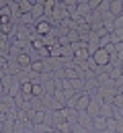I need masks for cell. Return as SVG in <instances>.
<instances>
[{"label":"cell","instance_id":"1","mask_svg":"<svg viewBox=\"0 0 123 133\" xmlns=\"http://www.w3.org/2000/svg\"><path fill=\"white\" fill-rule=\"evenodd\" d=\"M33 29H35V33L39 35V37H45V35H49L53 31V21H49V18L43 17V18H39V21L35 23Z\"/></svg>","mask_w":123,"mask_h":133},{"label":"cell","instance_id":"2","mask_svg":"<svg viewBox=\"0 0 123 133\" xmlns=\"http://www.w3.org/2000/svg\"><path fill=\"white\" fill-rule=\"evenodd\" d=\"M92 59L99 64L101 68H105V66H109L111 64V59H113V55L107 51V47H99V49L94 51V55H92Z\"/></svg>","mask_w":123,"mask_h":133},{"label":"cell","instance_id":"3","mask_svg":"<svg viewBox=\"0 0 123 133\" xmlns=\"http://www.w3.org/2000/svg\"><path fill=\"white\" fill-rule=\"evenodd\" d=\"M17 62H18V66L23 68V72H29V70H31V64H33L29 51H21V53L17 55Z\"/></svg>","mask_w":123,"mask_h":133},{"label":"cell","instance_id":"4","mask_svg":"<svg viewBox=\"0 0 123 133\" xmlns=\"http://www.w3.org/2000/svg\"><path fill=\"white\" fill-rule=\"evenodd\" d=\"M78 125H82L86 129H92V117L86 111H78Z\"/></svg>","mask_w":123,"mask_h":133},{"label":"cell","instance_id":"5","mask_svg":"<svg viewBox=\"0 0 123 133\" xmlns=\"http://www.w3.org/2000/svg\"><path fill=\"white\" fill-rule=\"evenodd\" d=\"M31 15H33V18H35V21H39V18L45 17V6H43V2H35V4H33Z\"/></svg>","mask_w":123,"mask_h":133},{"label":"cell","instance_id":"6","mask_svg":"<svg viewBox=\"0 0 123 133\" xmlns=\"http://www.w3.org/2000/svg\"><path fill=\"white\" fill-rule=\"evenodd\" d=\"M92 129H96V131H105V129H107V119L103 115L92 117Z\"/></svg>","mask_w":123,"mask_h":133},{"label":"cell","instance_id":"7","mask_svg":"<svg viewBox=\"0 0 123 133\" xmlns=\"http://www.w3.org/2000/svg\"><path fill=\"white\" fill-rule=\"evenodd\" d=\"M111 15L115 17H121L123 15V0H111V8H109Z\"/></svg>","mask_w":123,"mask_h":133},{"label":"cell","instance_id":"8","mask_svg":"<svg viewBox=\"0 0 123 133\" xmlns=\"http://www.w3.org/2000/svg\"><path fill=\"white\" fill-rule=\"evenodd\" d=\"M47 64H45V59H35L33 64H31V72H35V74H43V72H47Z\"/></svg>","mask_w":123,"mask_h":133},{"label":"cell","instance_id":"9","mask_svg":"<svg viewBox=\"0 0 123 133\" xmlns=\"http://www.w3.org/2000/svg\"><path fill=\"white\" fill-rule=\"evenodd\" d=\"M88 131H90V129H86V127H82V125H78V123H76V125L72 127V133H88Z\"/></svg>","mask_w":123,"mask_h":133},{"label":"cell","instance_id":"10","mask_svg":"<svg viewBox=\"0 0 123 133\" xmlns=\"http://www.w3.org/2000/svg\"><path fill=\"white\" fill-rule=\"evenodd\" d=\"M115 107H123V92H119L117 96H115V102H113Z\"/></svg>","mask_w":123,"mask_h":133},{"label":"cell","instance_id":"11","mask_svg":"<svg viewBox=\"0 0 123 133\" xmlns=\"http://www.w3.org/2000/svg\"><path fill=\"white\" fill-rule=\"evenodd\" d=\"M8 64V55H4V53H0V68H4Z\"/></svg>","mask_w":123,"mask_h":133},{"label":"cell","instance_id":"12","mask_svg":"<svg viewBox=\"0 0 123 133\" xmlns=\"http://www.w3.org/2000/svg\"><path fill=\"white\" fill-rule=\"evenodd\" d=\"M101 2H105V0H90V6H92V10H96V8L101 6Z\"/></svg>","mask_w":123,"mask_h":133},{"label":"cell","instance_id":"13","mask_svg":"<svg viewBox=\"0 0 123 133\" xmlns=\"http://www.w3.org/2000/svg\"><path fill=\"white\" fill-rule=\"evenodd\" d=\"M6 94H8V92H6V86H4L2 80H0V98H2V96H6Z\"/></svg>","mask_w":123,"mask_h":133},{"label":"cell","instance_id":"14","mask_svg":"<svg viewBox=\"0 0 123 133\" xmlns=\"http://www.w3.org/2000/svg\"><path fill=\"white\" fill-rule=\"evenodd\" d=\"M4 76H6V70H4V68H0V80H2Z\"/></svg>","mask_w":123,"mask_h":133},{"label":"cell","instance_id":"15","mask_svg":"<svg viewBox=\"0 0 123 133\" xmlns=\"http://www.w3.org/2000/svg\"><path fill=\"white\" fill-rule=\"evenodd\" d=\"M78 4H90V0H78Z\"/></svg>","mask_w":123,"mask_h":133},{"label":"cell","instance_id":"16","mask_svg":"<svg viewBox=\"0 0 123 133\" xmlns=\"http://www.w3.org/2000/svg\"><path fill=\"white\" fill-rule=\"evenodd\" d=\"M101 133H117V131H113V129H105V131H101Z\"/></svg>","mask_w":123,"mask_h":133},{"label":"cell","instance_id":"17","mask_svg":"<svg viewBox=\"0 0 123 133\" xmlns=\"http://www.w3.org/2000/svg\"><path fill=\"white\" fill-rule=\"evenodd\" d=\"M121 72H123V64H121Z\"/></svg>","mask_w":123,"mask_h":133}]
</instances>
